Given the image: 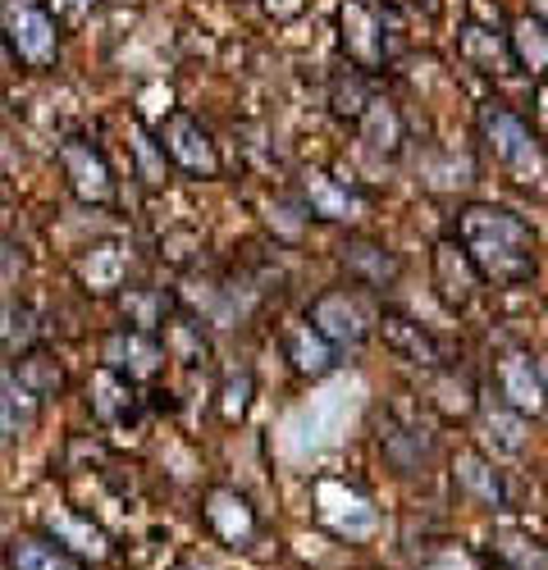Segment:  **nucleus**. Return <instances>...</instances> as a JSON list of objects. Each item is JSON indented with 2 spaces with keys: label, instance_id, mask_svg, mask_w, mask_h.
<instances>
[{
  "label": "nucleus",
  "instance_id": "35",
  "mask_svg": "<svg viewBox=\"0 0 548 570\" xmlns=\"http://www.w3.org/2000/svg\"><path fill=\"white\" fill-rule=\"evenodd\" d=\"M261 10H265L274 23H288V19H297V14L306 10V0H261Z\"/></svg>",
  "mask_w": 548,
  "mask_h": 570
},
{
  "label": "nucleus",
  "instance_id": "36",
  "mask_svg": "<svg viewBox=\"0 0 548 570\" xmlns=\"http://www.w3.org/2000/svg\"><path fill=\"white\" fill-rule=\"evenodd\" d=\"M535 132H539L544 151H548V82L535 91Z\"/></svg>",
  "mask_w": 548,
  "mask_h": 570
},
{
  "label": "nucleus",
  "instance_id": "27",
  "mask_svg": "<svg viewBox=\"0 0 548 570\" xmlns=\"http://www.w3.org/2000/svg\"><path fill=\"white\" fill-rule=\"evenodd\" d=\"M160 343H165L169 361H183V365H206V361H211V343H206V334H202V320L188 315L183 306H178V315L160 328Z\"/></svg>",
  "mask_w": 548,
  "mask_h": 570
},
{
  "label": "nucleus",
  "instance_id": "26",
  "mask_svg": "<svg viewBox=\"0 0 548 570\" xmlns=\"http://www.w3.org/2000/svg\"><path fill=\"white\" fill-rule=\"evenodd\" d=\"M356 132H361V141H365V147H371V151H380V156H398L402 151V115L384 101V97H371V106H365L361 110V119L352 124Z\"/></svg>",
  "mask_w": 548,
  "mask_h": 570
},
{
  "label": "nucleus",
  "instance_id": "2",
  "mask_svg": "<svg viewBox=\"0 0 548 570\" xmlns=\"http://www.w3.org/2000/svg\"><path fill=\"white\" fill-rule=\"evenodd\" d=\"M476 128H480V141H485V151L493 156V165H502L517 183H535V178L548 174L544 141L517 110H508L502 101H485L476 110Z\"/></svg>",
  "mask_w": 548,
  "mask_h": 570
},
{
  "label": "nucleus",
  "instance_id": "1",
  "mask_svg": "<svg viewBox=\"0 0 548 570\" xmlns=\"http://www.w3.org/2000/svg\"><path fill=\"white\" fill-rule=\"evenodd\" d=\"M452 237H457V247L467 252V261L476 265L480 283L521 288V283H530L539 274V237L508 206H489V202L462 206L452 219Z\"/></svg>",
  "mask_w": 548,
  "mask_h": 570
},
{
  "label": "nucleus",
  "instance_id": "9",
  "mask_svg": "<svg viewBox=\"0 0 548 570\" xmlns=\"http://www.w3.org/2000/svg\"><path fill=\"white\" fill-rule=\"evenodd\" d=\"M493 389H498L502 406L526 415V420H539L548 411V389H544L539 361L530 352H502L493 361Z\"/></svg>",
  "mask_w": 548,
  "mask_h": 570
},
{
  "label": "nucleus",
  "instance_id": "40",
  "mask_svg": "<svg viewBox=\"0 0 548 570\" xmlns=\"http://www.w3.org/2000/svg\"><path fill=\"white\" fill-rule=\"evenodd\" d=\"M6 56H10V51H6V41H0V60H6Z\"/></svg>",
  "mask_w": 548,
  "mask_h": 570
},
{
  "label": "nucleus",
  "instance_id": "4",
  "mask_svg": "<svg viewBox=\"0 0 548 570\" xmlns=\"http://www.w3.org/2000/svg\"><path fill=\"white\" fill-rule=\"evenodd\" d=\"M60 37L65 32L46 14L41 0H0V41H6L10 60H19L23 69H32V73L56 69Z\"/></svg>",
  "mask_w": 548,
  "mask_h": 570
},
{
  "label": "nucleus",
  "instance_id": "25",
  "mask_svg": "<svg viewBox=\"0 0 548 570\" xmlns=\"http://www.w3.org/2000/svg\"><path fill=\"white\" fill-rule=\"evenodd\" d=\"M46 343V324L28 302H0V352L6 356H28Z\"/></svg>",
  "mask_w": 548,
  "mask_h": 570
},
{
  "label": "nucleus",
  "instance_id": "31",
  "mask_svg": "<svg viewBox=\"0 0 548 570\" xmlns=\"http://www.w3.org/2000/svg\"><path fill=\"white\" fill-rule=\"evenodd\" d=\"M371 97H375V91H371V73H361V69H352V65L330 82V106H334V115L348 119V124L361 119V110L371 106Z\"/></svg>",
  "mask_w": 548,
  "mask_h": 570
},
{
  "label": "nucleus",
  "instance_id": "17",
  "mask_svg": "<svg viewBox=\"0 0 548 570\" xmlns=\"http://www.w3.org/2000/svg\"><path fill=\"white\" fill-rule=\"evenodd\" d=\"M375 324H380V334H384L389 352H398L402 361L425 365V370H439V365H443V347H439V338L430 334V328H421L417 320H407V315H398V311H384Z\"/></svg>",
  "mask_w": 548,
  "mask_h": 570
},
{
  "label": "nucleus",
  "instance_id": "39",
  "mask_svg": "<svg viewBox=\"0 0 548 570\" xmlns=\"http://www.w3.org/2000/svg\"><path fill=\"white\" fill-rule=\"evenodd\" d=\"M530 14H535V19H544V23H548V0H530Z\"/></svg>",
  "mask_w": 548,
  "mask_h": 570
},
{
  "label": "nucleus",
  "instance_id": "28",
  "mask_svg": "<svg viewBox=\"0 0 548 570\" xmlns=\"http://www.w3.org/2000/svg\"><path fill=\"white\" fill-rule=\"evenodd\" d=\"M480 430H485V443H493V452L517 456V452H526L530 420L517 415V411H508L502 402H493V406H480Z\"/></svg>",
  "mask_w": 548,
  "mask_h": 570
},
{
  "label": "nucleus",
  "instance_id": "13",
  "mask_svg": "<svg viewBox=\"0 0 548 570\" xmlns=\"http://www.w3.org/2000/svg\"><path fill=\"white\" fill-rule=\"evenodd\" d=\"M480 288H485V283H480L476 265L467 261V252L457 247V237L452 233L439 237V243H434V293L443 297V306L448 311H467Z\"/></svg>",
  "mask_w": 548,
  "mask_h": 570
},
{
  "label": "nucleus",
  "instance_id": "20",
  "mask_svg": "<svg viewBox=\"0 0 548 570\" xmlns=\"http://www.w3.org/2000/svg\"><path fill=\"white\" fill-rule=\"evenodd\" d=\"M6 570H87L56 534H14L6 543Z\"/></svg>",
  "mask_w": 548,
  "mask_h": 570
},
{
  "label": "nucleus",
  "instance_id": "6",
  "mask_svg": "<svg viewBox=\"0 0 548 570\" xmlns=\"http://www.w3.org/2000/svg\"><path fill=\"white\" fill-rule=\"evenodd\" d=\"M151 137H156L160 156L169 160V169L188 174V178H219V147H215V137L202 128L197 115L169 110V115L151 128Z\"/></svg>",
  "mask_w": 548,
  "mask_h": 570
},
{
  "label": "nucleus",
  "instance_id": "11",
  "mask_svg": "<svg viewBox=\"0 0 548 570\" xmlns=\"http://www.w3.org/2000/svg\"><path fill=\"white\" fill-rule=\"evenodd\" d=\"M343 269H348V283L361 293H389L398 283V256L380 237H365V233H352L343 243Z\"/></svg>",
  "mask_w": 548,
  "mask_h": 570
},
{
  "label": "nucleus",
  "instance_id": "33",
  "mask_svg": "<svg viewBox=\"0 0 548 570\" xmlns=\"http://www.w3.org/2000/svg\"><path fill=\"white\" fill-rule=\"evenodd\" d=\"M41 6H46V14L56 19L60 32H78L91 14L101 10V0H41Z\"/></svg>",
  "mask_w": 548,
  "mask_h": 570
},
{
  "label": "nucleus",
  "instance_id": "29",
  "mask_svg": "<svg viewBox=\"0 0 548 570\" xmlns=\"http://www.w3.org/2000/svg\"><path fill=\"white\" fill-rule=\"evenodd\" d=\"M14 379H19L23 389H32L41 402H46V397H60L65 384H69V379H65V365H60L51 352H41V347L14 361Z\"/></svg>",
  "mask_w": 548,
  "mask_h": 570
},
{
  "label": "nucleus",
  "instance_id": "34",
  "mask_svg": "<svg viewBox=\"0 0 548 570\" xmlns=\"http://www.w3.org/2000/svg\"><path fill=\"white\" fill-rule=\"evenodd\" d=\"M247 406H252V370L234 374V379L224 384V420H243Z\"/></svg>",
  "mask_w": 548,
  "mask_h": 570
},
{
  "label": "nucleus",
  "instance_id": "24",
  "mask_svg": "<svg viewBox=\"0 0 548 570\" xmlns=\"http://www.w3.org/2000/svg\"><path fill=\"white\" fill-rule=\"evenodd\" d=\"M489 557L498 570H548V543L512 525L489 534Z\"/></svg>",
  "mask_w": 548,
  "mask_h": 570
},
{
  "label": "nucleus",
  "instance_id": "30",
  "mask_svg": "<svg viewBox=\"0 0 548 570\" xmlns=\"http://www.w3.org/2000/svg\"><path fill=\"white\" fill-rule=\"evenodd\" d=\"M434 374H439V379H434V406H439L448 420H471V415L480 411V397H476L471 379L457 374V370H448V365H439Z\"/></svg>",
  "mask_w": 548,
  "mask_h": 570
},
{
  "label": "nucleus",
  "instance_id": "3",
  "mask_svg": "<svg viewBox=\"0 0 548 570\" xmlns=\"http://www.w3.org/2000/svg\"><path fill=\"white\" fill-rule=\"evenodd\" d=\"M339 41L352 69L380 73L398 51V23L393 10L380 0H343L339 6Z\"/></svg>",
  "mask_w": 548,
  "mask_h": 570
},
{
  "label": "nucleus",
  "instance_id": "7",
  "mask_svg": "<svg viewBox=\"0 0 548 570\" xmlns=\"http://www.w3.org/2000/svg\"><path fill=\"white\" fill-rule=\"evenodd\" d=\"M56 160H60V174L69 183V193L82 206H110L119 197V178H115L106 151L91 137H65Z\"/></svg>",
  "mask_w": 548,
  "mask_h": 570
},
{
  "label": "nucleus",
  "instance_id": "5",
  "mask_svg": "<svg viewBox=\"0 0 548 570\" xmlns=\"http://www.w3.org/2000/svg\"><path fill=\"white\" fill-rule=\"evenodd\" d=\"M375 311L361 302V288H325L306 306V324L320 338H330L339 352H356L375 334Z\"/></svg>",
  "mask_w": 548,
  "mask_h": 570
},
{
  "label": "nucleus",
  "instance_id": "22",
  "mask_svg": "<svg viewBox=\"0 0 548 570\" xmlns=\"http://www.w3.org/2000/svg\"><path fill=\"white\" fill-rule=\"evenodd\" d=\"M41 420V397L32 389H23L14 370L0 374V443H19L37 430Z\"/></svg>",
  "mask_w": 548,
  "mask_h": 570
},
{
  "label": "nucleus",
  "instance_id": "23",
  "mask_svg": "<svg viewBox=\"0 0 548 570\" xmlns=\"http://www.w3.org/2000/svg\"><path fill=\"white\" fill-rule=\"evenodd\" d=\"M508 51H512V69L544 78L548 73V23L535 14H517L508 23Z\"/></svg>",
  "mask_w": 548,
  "mask_h": 570
},
{
  "label": "nucleus",
  "instance_id": "32",
  "mask_svg": "<svg viewBox=\"0 0 548 570\" xmlns=\"http://www.w3.org/2000/svg\"><path fill=\"white\" fill-rule=\"evenodd\" d=\"M133 147H137V174H143V183H165V174H169V160L160 156V147H156V137L143 128V124H133Z\"/></svg>",
  "mask_w": 548,
  "mask_h": 570
},
{
  "label": "nucleus",
  "instance_id": "19",
  "mask_svg": "<svg viewBox=\"0 0 548 570\" xmlns=\"http://www.w3.org/2000/svg\"><path fill=\"white\" fill-rule=\"evenodd\" d=\"M284 356H288V365H293L302 379H325V374L339 370V356H343V352H339L330 338H320L306 320H297V324L284 328Z\"/></svg>",
  "mask_w": 548,
  "mask_h": 570
},
{
  "label": "nucleus",
  "instance_id": "21",
  "mask_svg": "<svg viewBox=\"0 0 548 570\" xmlns=\"http://www.w3.org/2000/svg\"><path fill=\"white\" fill-rule=\"evenodd\" d=\"M78 278L87 293H101L115 297L124 283H128V247L124 243H97L78 256Z\"/></svg>",
  "mask_w": 548,
  "mask_h": 570
},
{
  "label": "nucleus",
  "instance_id": "8",
  "mask_svg": "<svg viewBox=\"0 0 548 570\" xmlns=\"http://www.w3.org/2000/svg\"><path fill=\"white\" fill-rule=\"evenodd\" d=\"M101 365L115 370L128 384H156L169 365V352L160 343V334H143L133 324H119L101 338Z\"/></svg>",
  "mask_w": 548,
  "mask_h": 570
},
{
  "label": "nucleus",
  "instance_id": "16",
  "mask_svg": "<svg viewBox=\"0 0 548 570\" xmlns=\"http://www.w3.org/2000/svg\"><path fill=\"white\" fill-rule=\"evenodd\" d=\"M457 56L476 73H512V51H508V32H493L476 19H467L457 28Z\"/></svg>",
  "mask_w": 548,
  "mask_h": 570
},
{
  "label": "nucleus",
  "instance_id": "14",
  "mask_svg": "<svg viewBox=\"0 0 548 570\" xmlns=\"http://www.w3.org/2000/svg\"><path fill=\"white\" fill-rule=\"evenodd\" d=\"M452 489L462 502L480 507V511H502L508 507V489H502V474L489 456L480 452H457L452 456Z\"/></svg>",
  "mask_w": 548,
  "mask_h": 570
},
{
  "label": "nucleus",
  "instance_id": "15",
  "mask_svg": "<svg viewBox=\"0 0 548 570\" xmlns=\"http://www.w3.org/2000/svg\"><path fill=\"white\" fill-rule=\"evenodd\" d=\"M119 297V311L133 328H143V334H160V328L178 315V297L169 288H156V283H124L115 293Z\"/></svg>",
  "mask_w": 548,
  "mask_h": 570
},
{
  "label": "nucleus",
  "instance_id": "12",
  "mask_svg": "<svg viewBox=\"0 0 548 570\" xmlns=\"http://www.w3.org/2000/svg\"><path fill=\"white\" fill-rule=\"evenodd\" d=\"M365 206V193L356 183H343L325 169H306L302 174V210L306 219H325V224H343Z\"/></svg>",
  "mask_w": 548,
  "mask_h": 570
},
{
  "label": "nucleus",
  "instance_id": "38",
  "mask_svg": "<svg viewBox=\"0 0 548 570\" xmlns=\"http://www.w3.org/2000/svg\"><path fill=\"white\" fill-rule=\"evenodd\" d=\"M407 6H417V10H425V14H430V19H434V14H439V0H407Z\"/></svg>",
  "mask_w": 548,
  "mask_h": 570
},
{
  "label": "nucleus",
  "instance_id": "10",
  "mask_svg": "<svg viewBox=\"0 0 548 570\" xmlns=\"http://www.w3.org/2000/svg\"><path fill=\"white\" fill-rule=\"evenodd\" d=\"M202 515H206V530H211L224 548L252 552L256 539H261V515H256V507H252L238 489H211L206 502H202Z\"/></svg>",
  "mask_w": 548,
  "mask_h": 570
},
{
  "label": "nucleus",
  "instance_id": "37",
  "mask_svg": "<svg viewBox=\"0 0 548 570\" xmlns=\"http://www.w3.org/2000/svg\"><path fill=\"white\" fill-rule=\"evenodd\" d=\"M174 570H219L215 561H206V557H178L174 561Z\"/></svg>",
  "mask_w": 548,
  "mask_h": 570
},
{
  "label": "nucleus",
  "instance_id": "18",
  "mask_svg": "<svg viewBox=\"0 0 548 570\" xmlns=\"http://www.w3.org/2000/svg\"><path fill=\"white\" fill-rule=\"evenodd\" d=\"M87 402H91V415L101 424H133L143 415V397H137V384L119 379L115 370H97V379L87 384Z\"/></svg>",
  "mask_w": 548,
  "mask_h": 570
}]
</instances>
